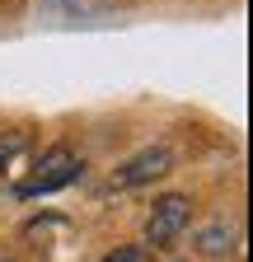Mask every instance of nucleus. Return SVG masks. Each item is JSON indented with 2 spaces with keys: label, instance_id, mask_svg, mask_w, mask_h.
Instances as JSON below:
<instances>
[{
  "label": "nucleus",
  "instance_id": "f257e3e1",
  "mask_svg": "<svg viewBox=\"0 0 253 262\" xmlns=\"http://www.w3.org/2000/svg\"><path fill=\"white\" fill-rule=\"evenodd\" d=\"M80 178V159H75V150H66V145H52L43 159H38V173L28 178V183H19L14 187V196H47V192H61V187H71Z\"/></svg>",
  "mask_w": 253,
  "mask_h": 262
},
{
  "label": "nucleus",
  "instance_id": "7ed1b4c3",
  "mask_svg": "<svg viewBox=\"0 0 253 262\" xmlns=\"http://www.w3.org/2000/svg\"><path fill=\"white\" fill-rule=\"evenodd\" d=\"M187 225H193V202H187L183 192H169V196H160L155 211L145 215V239H150L155 248H169Z\"/></svg>",
  "mask_w": 253,
  "mask_h": 262
},
{
  "label": "nucleus",
  "instance_id": "39448f33",
  "mask_svg": "<svg viewBox=\"0 0 253 262\" xmlns=\"http://www.w3.org/2000/svg\"><path fill=\"white\" fill-rule=\"evenodd\" d=\"M24 145H28L24 131H0V173H5L10 164L19 159V150H24Z\"/></svg>",
  "mask_w": 253,
  "mask_h": 262
},
{
  "label": "nucleus",
  "instance_id": "423d86ee",
  "mask_svg": "<svg viewBox=\"0 0 253 262\" xmlns=\"http://www.w3.org/2000/svg\"><path fill=\"white\" fill-rule=\"evenodd\" d=\"M150 257H155V253H150L145 244H117L103 262H150Z\"/></svg>",
  "mask_w": 253,
  "mask_h": 262
},
{
  "label": "nucleus",
  "instance_id": "20e7f679",
  "mask_svg": "<svg viewBox=\"0 0 253 262\" xmlns=\"http://www.w3.org/2000/svg\"><path fill=\"white\" fill-rule=\"evenodd\" d=\"M197 248H202L206 257H225V253L235 248V229H230L225 220H211L202 234H197Z\"/></svg>",
  "mask_w": 253,
  "mask_h": 262
},
{
  "label": "nucleus",
  "instance_id": "f03ea898",
  "mask_svg": "<svg viewBox=\"0 0 253 262\" xmlns=\"http://www.w3.org/2000/svg\"><path fill=\"white\" fill-rule=\"evenodd\" d=\"M169 169H174V150L169 145H145V150H136L132 159H122L117 169H113V187L117 192H132V187H145L155 178H164Z\"/></svg>",
  "mask_w": 253,
  "mask_h": 262
}]
</instances>
